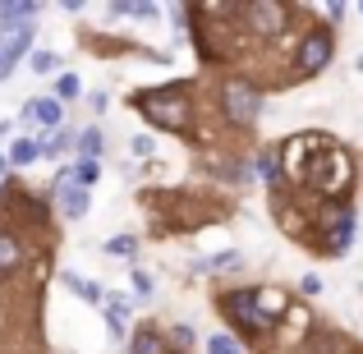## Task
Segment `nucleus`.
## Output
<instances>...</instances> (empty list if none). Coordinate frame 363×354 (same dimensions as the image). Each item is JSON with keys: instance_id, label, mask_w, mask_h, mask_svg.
I'll return each mask as SVG.
<instances>
[{"instance_id": "nucleus-16", "label": "nucleus", "mask_w": 363, "mask_h": 354, "mask_svg": "<svg viewBox=\"0 0 363 354\" xmlns=\"http://www.w3.org/2000/svg\"><path fill=\"white\" fill-rule=\"evenodd\" d=\"M28 65H33V74H55V70H60V60H55L51 51H37Z\"/></svg>"}, {"instance_id": "nucleus-21", "label": "nucleus", "mask_w": 363, "mask_h": 354, "mask_svg": "<svg viewBox=\"0 0 363 354\" xmlns=\"http://www.w3.org/2000/svg\"><path fill=\"white\" fill-rule=\"evenodd\" d=\"M147 152H152V138H147V133H143V138H133V157H147Z\"/></svg>"}, {"instance_id": "nucleus-12", "label": "nucleus", "mask_w": 363, "mask_h": 354, "mask_svg": "<svg viewBox=\"0 0 363 354\" xmlns=\"http://www.w3.org/2000/svg\"><path fill=\"white\" fill-rule=\"evenodd\" d=\"M133 354H170V350L157 331H138V336H133Z\"/></svg>"}, {"instance_id": "nucleus-3", "label": "nucleus", "mask_w": 363, "mask_h": 354, "mask_svg": "<svg viewBox=\"0 0 363 354\" xmlns=\"http://www.w3.org/2000/svg\"><path fill=\"white\" fill-rule=\"evenodd\" d=\"M331 51H336L331 33H327V28H313V33H303V42H299V55H294V65H299V74H318V70H327Z\"/></svg>"}, {"instance_id": "nucleus-19", "label": "nucleus", "mask_w": 363, "mask_h": 354, "mask_svg": "<svg viewBox=\"0 0 363 354\" xmlns=\"http://www.w3.org/2000/svg\"><path fill=\"white\" fill-rule=\"evenodd\" d=\"M207 354H240V345L230 336H207Z\"/></svg>"}, {"instance_id": "nucleus-9", "label": "nucleus", "mask_w": 363, "mask_h": 354, "mask_svg": "<svg viewBox=\"0 0 363 354\" xmlns=\"http://www.w3.org/2000/svg\"><path fill=\"white\" fill-rule=\"evenodd\" d=\"M18 262H23V248H18V239H14V235H0V276H9Z\"/></svg>"}, {"instance_id": "nucleus-8", "label": "nucleus", "mask_w": 363, "mask_h": 354, "mask_svg": "<svg viewBox=\"0 0 363 354\" xmlns=\"http://www.w3.org/2000/svg\"><path fill=\"white\" fill-rule=\"evenodd\" d=\"M60 207H65V216H83V212H88V189L65 184V179H60Z\"/></svg>"}, {"instance_id": "nucleus-22", "label": "nucleus", "mask_w": 363, "mask_h": 354, "mask_svg": "<svg viewBox=\"0 0 363 354\" xmlns=\"http://www.w3.org/2000/svg\"><path fill=\"white\" fill-rule=\"evenodd\" d=\"M303 294H322V281H318V276H303Z\"/></svg>"}, {"instance_id": "nucleus-14", "label": "nucleus", "mask_w": 363, "mask_h": 354, "mask_svg": "<svg viewBox=\"0 0 363 354\" xmlns=\"http://www.w3.org/2000/svg\"><path fill=\"white\" fill-rule=\"evenodd\" d=\"M74 184L79 189H88V184H97V161H79V166H74Z\"/></svg>"}, {"instance_id": "nucleus-20", "label": "nucleus", "mask_w": 363, "mask_h": 354, "mask_svg": "<svg viewBox=\"0 0 363 354\" xmlns=\"http://www.w3.org/2000/svg\"><path fill=\"white\" fill-rule=\"evenodd\" d=\"M133 294H138L143 304L152 299V276H147V272H138V267H133Z\"/></svg>"}, {"instance_id": "nucleus-7", "label": "nucleus", "mask_w": 363, "mask_h": 354, "mask_svg": "<svg viewBox=\"0 0 363 354\" xmlns=\"http://www.w3.org/2000/svg\"><path fill=\"white\" fill-rule=\"evenodd\" d=\"M23 120H37V124H46V129H60V120H65V106H60L55 97H37V101H28Z\"/></svg>"}, {"instance_id": "nucleus-17", "label": "nucleus", "mask_w": 363, "mask_h": 354, "mask_svg": "<svg viewBox=\"0 0 363 354\" xmlns=\"http://www.w3.org/2000/svg\"><path fill=\"white\" fill-rule=\"evenodd\" d=\"M69 138H74L69 129H55V133H51V143H42V152H46V157H55V152L69 148Z\"/></svg>"}, {"instance_id": "nucleus-10", "label": "nucleus", "mask_w": 363, "mask_h": 354, "mask_svg": "<svg viewBox=\"0 0 363 354\" xmlns=\"http://www.w3.org/2000/svg\"><path fill=\"white\" fill-rule=\"evenodd\" d=\"M37 157H42V143H33V138H18L14 148H9V161H14V166H33Z\"/></svg>"}, {"instance_id": "nucleus-4", "label": "nucleus", "mask_w": 363, "mask_h": 354, "mask_svg": "<svg viewBox=\"0 0 363 354\" xmlns=\"http://www.w3.org/2000/svg\"><path fill=\"white\" fill-rule=\"evenodd\" d=\"M28 42H33V33H28V23L0 28V83L9 79V70H14V65H18V55L28 51Z\"/></svg>"}, {"instance_id": "nucleus-18", "label": "nucleus", "mask_w": 363, "mask_h": 354, "mask_svg": "<svg viewBox=\"0 0 363 354\" xmlns=\"http://www.w3.org/2000/svg\"><path fill=\"white\" fill-rule=\"evenodd\" d=\"M69 97H79V79H74V74H65V79L55 83V101H69Z\"/></svg>"}, {"instance_id": "nucleus-2", "label": "nucleus", "mask_w": 363, "mask_h": 354, "mask_svg": "<svg viewBox=\"0 0 363 354\" xmlns=\"http://www.w3.org/2000/svg\"><path fill=\"white\" fill-rule=\"evenodd\" d=\"M221 101H225V116H230L235 124H253L257 111H262V97H257V88H248L244 79H230V83H225Z\"/></svg>"}, {"instance_id": "nucleus-15", "label": "nucleus", "mask_w": 363, "mask_h": 354, "mask_svg": "<svg viewBox=\"0 0 363 354\" xmlns=\"http://www.w3.org/2000/svg\"><path fill=\"white\" fill-rule=\"evenodd\" d=\"M133 248H138V239H133V235H120V239H111V244H106V253L111 258H133Z\"/></svg>"}, {"instance_id": "nucleus-6", "label": "nucleus", "mask_w": 363, "mask_h": 354, "mask_svg": "<svg viewBox=\"0 0 363 354\" xmlns=\"http://www.w3.org/2000/svg\"><path fill=\"white\" fill-rule=\"evenodd\" d=\"M244 18H248V23H257V33H281L285 9H281V5H272V0H253V5L244 9Z\"/></svg>"}, {"instance_id": "nucleus-13", "label": "nucleus", "mask_w": 363, "mask_h": 354, "mask_svg": "<svg viewBox=\"0 0 363 354\" xmlns=\"http://www.w3.org/2000/svg\"><path fill=\"white\" fill-rule=\"evenodd\" d=\"M79 148H83V157H88V161H97L101 148H106V143H101V129H88V133L79 138Z\"/></svg>"}, {"instance_id": "nucleus-11", "label": "nucleus", "mask_w": 363, "mask_h": 354, "mask_svg": "<svg viewBox=\"0 0 363 354\" xmlns=\"http://www.w3.org/2000/svg\"><path fill=\"white\" fill-rule=\"evenodd\" d=\"M65 285H69L79 299H88V304H101L106 294H101V285H92V281H83V276H65Z\"/></svg>"}, {"instance_id": "nucleus-5", "label": "nucleus", "mask_w": 363, "mask_h": 354, "mask_svg": "<svg viewBox=\"0 0 363 354\" xmlns=\"http://www.w3.org/2000/svg\"><path fill=\"white\" fill-rule=\"evenodd\" d=\"M225 309H230L240 322H248V327H272V318L257 309V290H235L230 299H225Z\"/></svg>"}, {"instance_id": "nucleus-1", "label": "nucleus", "mask_w": 363, "mask_h": 354, "mask_svg": "<svg viewBox=\"0 0 363 354\" xmlns=\"http://www.w3.org/2000/svg\"><path fill=\"white\" fill-rule=\"evenodd\" d=\"M133 106L143 111L152 124H161V129H189V120H194V111H189V97L175 88H157V92H143V97H133Z\"/></svg>"}, {"instance_id": "nucleus-23", "label": "nucleus", "mask_w": 363, "mask_h": 354, "mask_svg": "<svg viewBox=\"0 0 363 354\" xmlns=\"http://www.w3.org/2000/svg\"><path fill=\"white\" fill-rule=\"evenodd\" d=\"M5 166H9V161H5V157H0V175H5Z\"/></svg>"}]
</instances>
